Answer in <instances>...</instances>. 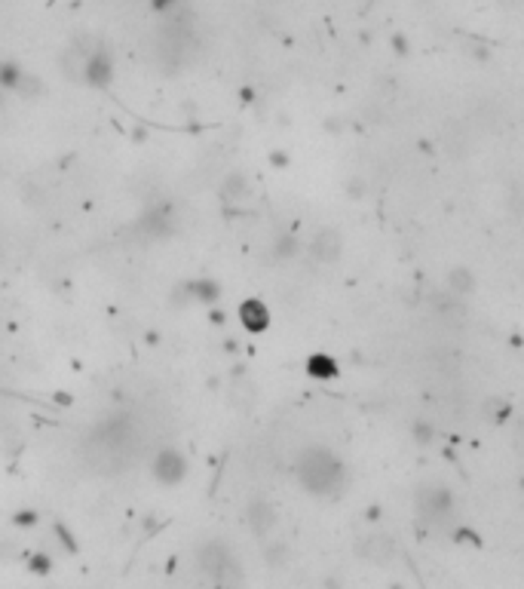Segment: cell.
<instances>
[{"label": "cell", "instance_id": "cell-5", "mask_svg": "<svg viewBox=\"0 0 524 589\" xmlns=\"http://www.w3.org/2000/svg\"><path fill=\"white\" fill-rule=\"evenodd\" d=\"M246 522H249V528H252L258 537H264V534H270L273 525H276V516H273V507H270V504L258 500V504L249 507Z\"/></svg>", "mask_w": 524, "mask_h": 589}, {"label": "cell", "instance_id": "cell-3", "mask_svg": "<svg viewBox=\"0 0 524 589\" xmlns=\"http://www.w3.org/2000/svg\"><path fill=\"white\" fill-rule=\"evenodd\" d=\"M199 568L209 571L215 580H221V584H227V580H233L231 571L236 568V562L221 543H206V547L199 550Z\"/></svg>", "mask_w": 524, "mask_h": 589}, {"label": "cell", "instance_id": "cell-2", "mask_svg": "<svg viewBox=\"0 0 524 589\" xmlns=\"http://www.w3.org/2000/svg\"><path fill=\"white\" fill-rule=\"evenodd\" d=\"M294 470H298L300 485L310 488L313 494H328V491H334V488L341 485V476H343L341 461H337L334 455H328V451H322V448L304 451Z\"/></svg>", "mask_w": 524, "mask_h": 589}, {"label": "cell", "instance_id": "cell-6", "mask_svg": "<svg viewBox=\"0 0 524 589\" xmlns=\"http://www.w3.org/2000/svg\"><path fill=\"white\" fill-rule=\"evenodd\" d=\"M313 255L319 258V261H334V258L341 255V236L334 231H322L313 240Z\"/></svg>", "mask_w": 524, "mask_h": 589}, {"label": "cell", "instance_id": "cell-1", "mask_svg": "<svg viewBox=\"0 0 524 589\" xmlns=\"http://www.w3.org/2000/svg\"><path fill=\"white\" fill-rule=\"evenodd\" d=\"M139 430L132 427V421L114 418L105 421L89 440L83 442V457L92 470L98 473H120L139 455Z\"/></svg>", "mask_w": 524, "mask_h": 589}, {"label": "cell", "instance_id": "cell-4", "mask_svg": "<svg viewBox=\"0 0 524 589\" xmlns=\"http://www.w3.org/2000/svg\"><path fill=\"white\" fill-rule=\"evenodd\" d=\"M150 473H154L163 485H175V482H182V476L188 473V464H184V457L178 455L175 448H163L160 455L154 457V464H150Z\"/></svg>", "mask_w": 524, "mask_h": 589}, {"label": "cell", "instance_id": "cell-7", "mask_svg": "<svg viewBox=\"0 0 524 589\" xmlns=\"http://www.w3.org/2000/svg\"><path fill=\"white\" fill-rule=\"evenodd\" d=\"M242 322H246L249 329H264L267 326V311H264L258 301H249V304L242 307Z\"/></svg>", "mask_w": 524, "mask_h": 589}]
</instances>
